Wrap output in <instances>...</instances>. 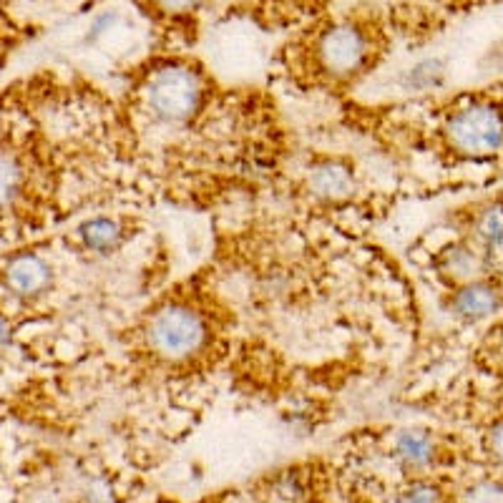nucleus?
<instances>
[{
    "instance_id": "nucleus-1",
    "label": "nucleus",
    "mask_w": 503,
    "mask_h": 503,
    "mask_svg": "<svg viewBox=\"0 0 503 503\" xmlns=\"http://www.w3.org/2000/svg\"><path fill=\"white\" fill-rule=\"evenodd\" d=\"M204 78L184 61L154 66L139 86L141 106L159 126H187L204 106Z\"/></svg>"
},
{
    "instance_id": "nucleus-2",
    "label": "nucleus",
    "mask_w": 503,
    "mask_h": 503,
    "mask_svg": "<svg viewBox=\"0 0 503 503\" xmlns=\"http://www.w3.org/2000/svg\"><path fill=\"white\" fill-rule=\"evenodd\" d=\"M373 31L353 18L327 23L313 36L314 71L327 81H353L373 63Z\"/></svg>"
},
{
    "instance_id": "nucleus-3",
    "label": "nucleus",
    "mask_w": 503,
    "mask_h": 503,
    "mask_svg": "<svg viewBox=\"0 0 503 503\" xmlns=\"http://www.w3.org/2000/svg\"><path fill=\"white\" fill-rule=\"evenodd\" d=\"M207 320L194 307L184 303H171L151 313L144 340L147 347L167 363H181L197 355L207 345Z\"/></svg>"
},
{
    "instance_id": "nucleus-4",
    "label": "nucleus",
    "mask_w": 503,
    "mask_h": 503,
    "mask_svg": "<svg viewBox=\"0 0 503 503\" xmlns=\"http://www.w3.org/2000/svg\"><path fill=\"white\" fill-rule=\"evenodd\" d=\"M443 139L453 154L463 159L496 157L503 149V114L486 101L458 106L443 121Z\"/></svg>"
},
{
    "instance_id": "nucleus-5",
    "label": "nucleus",
    "mask_w": 503,
    "mask_h": 503,
    "mask_svg": "<svg viewBox=\"0 0 503 503\" xmlns=\"http://www.w3.org/2000/svg\"><path fill=\"white\" fill-rule=\"evenodd\" d=\"M503 307L501 287L491 280H473V282L458 284L446 303V310L461 320V323H481Z\"/></svg>"
},
{
    "instance_id": "nucleus-6",
    "label": "nucleus",
    "mask_w": 503,
    "mask_h": 503,
    "mask_svg": "<svg viewBox=\"0 0 503 503\" xmlns=\"http://www.w3.org/2000/svg\"><path fill=\"white\" fill-rule=\"evenodd\" d=\"M436 264H438V272L456 287L481 280L488 272L476 241H453L446 250H440Z\"/></svg>"
},
{
    "instance_id": "nucleus-7",
    "label": "nucleus",
    "mask_w": 503,
    "mask_h": 503,
    "mask_svg": "<svg viewBox=\"0 0 503 503\" xmlns=\"http://www.w3.org/2000/svg\"><path fill=\"white\" fill-rule=\"evenodd\" d=\"M473 241L478 244L488 272L503 277V204L496 201L476 217Z\"/></svg>"
},
{
    "instance_id": "nucleus-8",
    "label": "nucleus",
    "mask_w": 503,
    "mask_h": 503,
    "mask_svg": "<svg viewBox=\"0 0 503 503\" xmlns=\"http://www.w3.org/2000/svg\"><path fill=\"white\" fill-rule=\"evenodd\" d=\"M48 280H51L48 264L43 262L41 257H33V254L13 260L11 267H8V284L18 294H38L48 287Z\"/></svg>"
},
{
    "instance_id": "nucleus-9",
    "label": "nucleus",
    "mask_w": 503,
    "mask_h": 503,
    "mask_svg": "<svg viewBox=\"0 0 503 503\" xmlns=\"http://www.w3.org/2000/svg\"><path fill=\"white\" fill-rule=\"evenodd\" d=\"M393 453L405 468L418 471L423 466H428L433 458V440L426 430H403L395 438Z\"/></svg>"
},
{
    "instance_id": "nucleus-10",
    "label": "nucleus",
    "mask_w": 503,
    "mask_h": 503,
    "mask_svg": "<svg viewBox=\"0 0 503 503\" xmlns=\"http://www.w3.org/2000/svg\"><path fill=\"white\" fill-rule=\"evenodd\" d=\"M81 240L88 250L106 254V252H114L124 241V227L111 217H94L81 227Z\"/></svg>"
},
{
    "instance_id": "nucleus-11",
    "label": "nucleus",
    "mask_w": 503,
    "mask_h": 503,
    "mask_svg": "<svg viewBox=\"0 0 503 503\" xmlns=\"http://www.w3.org/2000/svg\"><path fill=\"white\" fill-rule=\"evenodd\" d=\"M353 184V179L347 174V169L337 167V164H325L314 171L313 187L317 189V194H325V197H337V194H345Z\"/></svg>"
},
{
    "instance_id": "nucleus-12",
    "label": "nucleus",
    "mask_w": 503,
    "mask_h": 503,
    "mask_svg": "<svg viewBox=\"0 0 503 503\" xmlns=\"http://www.w3.org/2000/svg\"><path fill=\"white\" fill-rule=\"evenodd\" d=\"M18 181H21L18 164H15L8 154H3V151H0V207L11 201V197L15 194V189H18Z\"/></svg>"
},
{
    "instance_id": "nucleus-13",
    "label": "nucleus",
    "mask_w": 503,
    "mask_h": 503,
    "mask_svg": "<svg viewBox=\"0 0 503 503\" xmlns=\"http://www.w3.org/2000/svg\"><path fill=\"white\" fill-rule=\"evenodd\" d=\"M463 503H503V486L496 481H481L466 491Z\"/></svg>"
},
{
    "instance_id": "nucleus-14",
    "label": "nucleus",
    "mask_w": 503,
    "mask_h": 503,
    "mask_svg": "<svg viewBox=\"0 0 503 503\" xmlns=\"http://www.w3.org/2000/svg\"><path fill=\"white\" fill-rule=\"evenodd\" d=\"M403 503H440V496L433 486L416 483V486H410L408 491L403 493Z\"/></svg>"
},
{
    "instance_id": "nucleus-15",
    "label": "nucleus",
    "mask_w": 503,
    "mask_h": 503,
    "mask_svg": "<svg viewBox=\"0 0 503 503\" xmlns=\"http://www.w3.org/2000/svg\"><path fill=\"white\" fill-rule=\"evenodd\" d=\"M159 11L169 13V15H184V13H194L201 5V0H151Z\"/></svg>"
},
{
    "instance_id": "nucleus-16",
    "label": "nucleus",
    "mask_w": 503,
    "mask_h": 503,
    "mask_svg": "<svg viewBox=\"0 0 503 503\" xmlns=\"http://www.w3.org/2000/svg\"><path fill=\"white\" fill-rule=\"evenodd\" d=\"M488 443H491V453L496 456V461L503 463V420L491 430V440Z\"/></svg>"
}]
</instances>
